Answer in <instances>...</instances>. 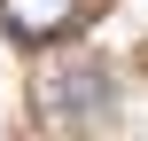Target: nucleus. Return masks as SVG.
<instances>
[{
  "instance_id": "2",
  "label": "nucleus",
  "mask_w": 148,
  "mask_h": 141,
  "mask_svg": "<svg viewBox=\"0 0 148 141\" xmlns=\"http://www.w3.org/2000/svg\"><path fill=\"white\" fill-rule=\"evenodd\" d=\"M101 102H109V78H101L94 63L62 71V78H55V94H47V110H55V118H94Z\"/></svg>"
},
{
  "instance_id": "1",
  "label": "nucleus",
  "mask_w": 148,
  "mask_h": 141,
  "mask_svg": "<svg viewBox=\"0 0 148 141\" xmlns=\"http://www.w3.org/2000/svg\"><path fill=\"white\" fill-rule=\"evenodd\" d=\"M78 8H86V0H0V16H8L16 39H62V31L78 24Z\"/></svg>"
}]
</instances>
